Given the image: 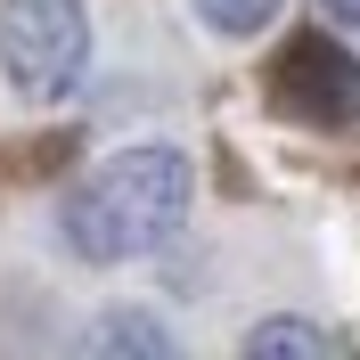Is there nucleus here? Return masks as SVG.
<instances>
[{
  "label": "nucleus",
  "mask_w": 360,
  "mask_h": 360,
  "mask_svg": "<svg viewBox=\"0 0 360 360\" xmlns=\"http://www.w3.org/2000/svg\"><path fill=\"white\" fill-rule=\"evenodd\" d=\"M180 213H188V156L180 148H123L66 197L58 229L82 262H123V254L164 246Z\"/></svg>",
  "instance_id": "1"
},
{
  "label": "nucleus",
  "mask_w": 360,
  "mask_h": 360,
  "mask_svg": "<svg viewBox=\"0 0 360 360\" xmlns=\"http://www.w3.org/2000/svg\"><path fill=\"white\" fill-rule=\"evenodd\" d=\"M0 66L25 98H66L90 66V17L82 0H0Z\"/></svg>",
  "instance_id": "2"
},
{
  "label": "nucleus",
  "mask_w": 360,
  "mask_h": 360,
  "mask_svg": "<svg viewBox=\"0 0 360 360\" xmlns=\"http://www.w3.org/2000/svg\"><path fill=\"white\" fill-rule=\"evenodd\" d=\"M270 107L295 115V123H319L336 131L360 115V58L336 49L328 33H287V49L270 58Z\"/></svg>",
  "instance_id": "3"
},
{
  "label": "nucleus",
  "mask_w": 360,
  "mask_h": 360,
  "mask_svg": "<svg viewBox=\"0 0 360 360\" xmlns=\"http://www.w3.org/2000/svg\"><path fill=\"white\" fill-rule=\"evenodd\" d=\"M254 360H303V352H352V336H328V328H303V319H270V328H254L246 336Z\"/></svg>",
  "instance_id": "4"
},
{
  "label": "nucleus",
  "mask_w": 360,
  "mask_h": 360,
  "mask_svg": "<svg viewBox=\"0 0 360 360\" xmlns=\"http://www.w3.org/2000/svg\"><path fill=\"white\" fill-rule=\"evenodd\" d=\"M197 17L213 25V33H262V25L278 17V0H197Z\"/></svg>",
  "instance_id": "5"
},
{
  "label": "nucleus",
  "mask_w": 360,
  "mask_h": 360,
  "mask_svg": "<svg viewBox=\"0 0 360 360\" xmlns=\"http://www.w3.org/2000/svg\"><path fill=\"white\" fill-rule=\"evenodd\" d=\"M107 344H123V352H164L172 336L148 328V319H131V311H115V319H107Z\"/></svg>",
  "instance_id": "6"
},
{
  "label": "nucleus",
  "mask_w": 360,
  "mask_h": 360,
  "mask_svg": "<svg viewBox=\"0 0 360 360\" xmlns=\"http://www.w3.org/2000/svg\"><path fill=\"white\" fill-rule=\"evenodd\" d=\"M328 8H336V17H344V25H360V0H328Z\"/></svg>",
  "instance_id": "7"
}]
</instances>
